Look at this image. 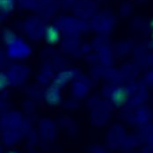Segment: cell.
Here are the masks:
<instances>
[{
  "label": "cell",
  "instance_id": "cell-1",
  "mask_svg": "<svg viewBox=\"0 0 153 153\" xmlns=\"http://www.w3.org/2000/svg\"><path fill=\"white\" fill-rule=\"evenodd\" d=\"M46 39L47 42L55 44L59 42L60 40V33L59 30L56 27H49L46 32Z\"/></svg>",
  "mask_w": 153,
  "mask_h": 153
},
{
  "label": "cell",
  "instance_id": "cell-2",
  "mask_svg": "<svg viewBox=\"0 0 153 153\" xmlns=\"http://www.w3.org/2000/svg\"><path fill=\"white\" fill-rule=\"evenodd\" d=\"M13 6H14L13 0H0V7L6 12L12 11L13 9Z\"/></svg>",
  "mask_w": 153,
  "mask_h": 153
},
{
  "label": "cell",
  "instance_id": "cell-3",
  "mask_svg": "<svg viewBox=\"0 0 153 153\" xmlns=\"http://www.w3.org/2000/svg\"><path fill=\"white\" fill-rule=\"evenodd\" d=\"M2 86H4V85H3V79H2V77H0V87H2Z\"/></svg>",
  "mask_w": 153,
  "mask_h": 153
}]
</instances>
